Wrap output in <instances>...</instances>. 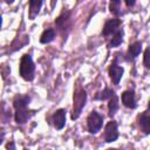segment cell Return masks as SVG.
Segmentation results:
<instances>
[{
  "label": "cell",
  "instance_id": "1",
  "mask_svg": "<svg viewBox=\"0 0 150 150\" xmlns=\"http://www.w3.org/2000/svg\"><path fill=\"white\" fill-rule=\"evenodd\" d=\"M29 101H30V97L29 96H20V97H18V98L14 100L13 105H14V109H15L14 117H15L16 123L23 124L33 115V112H30L27 109V105H28Z\"/></svg>",
  "mask_w": 150,
  "mask_h": 150
},
{
  "label": "cell",
  "instance_id": "2",
  "mask_svg": "<svg viewBox=\"0 0 150 150\" xmlns=\"http://www.w3.org/2000/svg\"><path fill=\"white\" fill-rule=\"evenodd\" d=\"M34 69H35V67H34V62L32 60V56L29 54H25L21 57L20 68H19L21 77L26 81H32L34 79Z\"/></svg>",
  "mask_w": 150,
  "mask_h": 150
},
{
  "label": "cell",
  "instance_id": "3",
  "mask_svg": "<svg viewBox=\"0 0 150 150\" xmlns=\"http://www.w3.org/2000/svg\"><path fill=\"white\" fill-rule=\"evenodd\" d=\"M86 101H87L86 91L82 88H79L74 94V109H73V115H71L73 120H76L80 116V114L86 104Z\"/></svg>",
  "mask_w": 150,
  "mask_h": 150
},
{
  "label": "cell",
  "instance_id": "4",
  "mask_svg": "<svg viewBox=\"0 0 150 150\" xmlns=\"http://www.w3.org/2000/svg\"><path fill=\"white\" fill-rule=\"evenodd\" d=\"M102 123H103V118L96 111H91L87 118L88 130L90 134H97L100 131V129L102 128Z\"/></svg>",
  "mask_w": 150,
  "mask_h": 150
},
{
  "label": "cell",
  "instance_id": "5",
  "mask_svg": "<svg viewBox=\"0 0 150 150\" xmlns=\"http://www.w3.org/2000/svg\"><path fill=\"white\" fill-rule=\"evenodd\" d=\"M118 137V129L117 123L115 121H109L104 128V141L107 143L116 141Z\"/></svg>",
  "mask_w": 150,
  "mask_h": 150
},
{
  "label": "cell",
  "instance_id": "6",
  "mask_svg": "<svg viewBox=\"0 0 150 150\" xmlns=\"http://www.w3.org/2000/svg\"><path fill=\"white\" fill-rule=\"evenodd\" d=\"M120 25H121V21L118 19H111V20H108L102 29V35L104 36H109L111 34H114L117 29H120Z\"/></svg>",
  "mask_w": 150,
  "mask_h": 150
},
{
  "label": "cell",
  "instance_id": "7",
  "mask_svg": "<svg viewBox=\"0 0 150 150\" xmlns=\"http://www.w3.org/2000/svg\"><path fill=\"white\" fill-rule=\"evenodd\" d=\"M139 127L144 134H150V102L148 109L139 116Z\"/></svg>",
  "mask_w": 150,
  "mask_h": 150
},
{
  "label": "cell",
  "instance_id": "8",
  "mask_svg": "<svg viewBox=\"0 0 150 150\" xmlns=\"http://www.w3.org/2000/svg\"><path fill=\"white\" fill-rule=\"evenodd\" d=\"M109 75H110V79L112 81L114 84H118L121 79H122V75H123V68L112 63L109 68Z\"/></svg>",
  "mask_w": 150,
  "mask_h": 150
},
{
  "label": "cell",
  "instance_id": "9",
  "mask_svg": "<svg viewBox=\"0 0 150 150\" xmlns=\"http://www.w3.org/2000/svg\"><path fill=\"white\" fill-rule=\"evenodd\" d=\"M53 123L56 129H62L66 124V111L63 109H59L53 115Z\"/></svg>",
  "mask_w": 150,
  "mask_h": 150
},
{
  "label": "cell",
  "instance_id": "10",
  "mask_svg": "<svg viewBox=\"0 0 150 150\" xmlns=\"http://www.w3.org/2000/svg\"><path fill=\"white\" fill-rule=\"evenodd\" d=\"M122 103L128 107V108H136V98H135V94L131 90H127L122 94Z\"/></svg>",
  "mask_w": 150,
  "mask_h": 150
},
{
  "label": "cell",
  "instance_id": "11",
  "mask_svg": "<svg viewBox=\"0 0 150 150\" xmlns=\"http://www.w3.org/2000/svg\"><path fill=\"white\" fill-rule=\"evenodd\" d=\"M141 49H142V43L141 42H134L132 45L129 46V49H128V53H127V56H128V60H132L135 59L139 53H141Z\"/></svg>",
  "mask_w": 150,
  "mask_h": 150
},
{
  "label": "cell",
  "instance_id": "12",
  "mask_svg": "<svg viewBox=\"0 0 150 150\" xmlns=\"http://www.w3.org/2000/svg\"><path fill=\"white\" fill-rule=\"evenodd\" d=\"M54 39H55V30L53 28H48L42 33V35L40 38V42L41 43H49Z\"/></svg>",
  "mask_w": 150,
  "mask_h": 150
},
{
  "label": "cell",
  "instance_id": "13",
  "mask_svg": "<svg viewBox=\"0 0 150 150\" xmlns=\"http://www.w3.org/2000/svg\"><path fill=\"white\" fill-rule=\"evenodd\" d=\"M122 41H123V30L120 28V29H117L114 33V35L111 38V40H110V47H117V46H120L122 43Z\"/></svg>",
  "mask_w": 150,
  "mask_h": 150
},
{
  "label": "cell",
  "instance_id": "14",
  "mask_svg": "<svg viewBox=\"0 0 150 150\" xmlns=\"http://www.w3.org/2000/svg\"><path fill=\"white\" fill-rule=\"evenodd\" d=\"M43 0H29V9H30V18L33 19L40 11Z\"/></svg>",
  "mask_w": 150,
  "mask_h": 150
},
{
  "label": "cell",
  "instance_id": "15",
  "mask_svg": "<svg viewBox=\"0 0 150 150\" xmlns=\"http://www.w3.org/2000/svg\"><path fill=\"white\" fill-rule=\"evenodd\" d=\"M108 109H109V115H110V116L115 115L116 111H117V109H118V98H117V96H116L115 94H114V95L110 97V100H109Z\"/></svg>",
  "mask_w": 150,
  "mask_h": 150
},
{
  "label": "cell",
  "instance_id": "16",
  "mask_svg": "<svg viewBox=\"0 0 150 150\" xmlns=\"http://www.w3.org/2000/svg\"><path fill=\"white\" fill-rule=\"evenodd\" d=\"M114 94H115L114 90H111V89H109V88H105V89L101 93V95L97 96V98H100V100H107V98H110Z\"/></svg>",
  "mask_w": 150,
  "mask_h": 150
},
{
  "label": "cell",
  "instance_id": "17",
  "mask_svg": "<svg viewBox=\"0 0 150 150\" xmlns=\"http://www.w3.org/2000/svg\"><path fill=\"white\" fill-rule=\"evenodd\" d=\"M111 4H110V11L115 14H120V11H118V5H120V1L121 0H110Z\"/></svg>",
  "mask_w": 150,
  "mask_h": 150
},
{
  "label": "cell",
  "instance_id": "18",
  "mask_svg": "<svg viewBox=\"0 0 150 150\" xmlns=\"http://www.w3.org/2000/svg\"><path fill=\"white\" fill-rule=\"evenodd\" d=\"M143 62H144V66H145L148 69H150V49H145Z\"/></svg>",
  "mask_w": 150,
  "mask_h": 150
},
{
  "label": "cell",
  "instance_id": "19",
  "mask_svg": "<svg viewBox=\"0 0 150 150\" xmlns=\"http://www.w3.org/2000/svg\"><path fill=\"white\" fill-rule=\"evenodd\" d=\"M135 2H136V0H125V5L128 7H132L135 5Z\"/></svg>",
  "mask_w": 150,
  "mask_h": 150
},
{
  "label": "cell",
  "instance_id": "20",
  "mask_svg": "<svg viewBox=\"0 0 150 150\" xmlns=\"http://www.w3.org/2000/svg\"><path fill=\"white\" fill-rule=\"evenodd\" d=\"M7 149H15V146H14V144H13V143H11V144H8V145H7Z\"/></svg>",
  "mask_w": 150,
  "mask_h": 150
},
{
  "label": "cell",
  "instance_id": "21",
  "mask_svg": "<svg viewBox=\"0 0 150 150\" xmlns=\"http://www.w3.org/2000/svg\"><path fill=\"white\" fill-rule=\"evenodd\" d=\"M5 1H6L7 4H13V1H14V0H5Z\"/></svg>",
  "mask_w": 150,
  "mask_h": 150
}]
</instances>
